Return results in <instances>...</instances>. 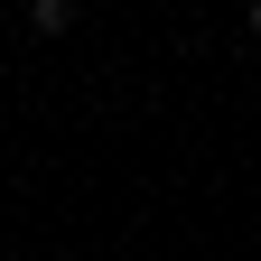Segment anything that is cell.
Returning <instances> with one entry per match:
<instances>
[{
    "label": "cell",
    "mask_w": 261,
    "mask_h": 261,
    "mask_svg": "<svg viewBox=\"0 0 261 261\" xmlns=\"http://www.w3.org/2000/svg\"><path fill=\"white\" fill-rule=\"evenodd\" d=\"M252 38H261V0H252Z\"/></svg>",
    "instance_id": "1"
}]
</instances>
